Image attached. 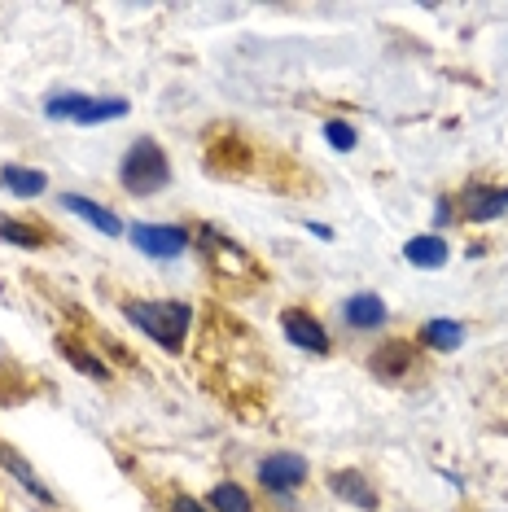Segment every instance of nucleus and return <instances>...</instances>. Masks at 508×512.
Returning <instances> with one entry per match:
<instances>
[{"instance_id":"nucleus-1","label":"nucleus","mask_w":508,"mask_h":512,"mask_svg":"<svg viewBox=\"0 0 508 512\" xmlns=\"http://www.w3.org/2000/svg\"><path fill=\"white\" fill-rule=\"evenodd\" d=\"M123 311H127V320H132L145 337H154L163 351H180L184 337H189V324H193V307H189V302H171V298L127 302Z\"/></svg>"},{"instance_id":"nucleus-2","label":"nucleus","mask_w":508,"mask_h":512,"mask_svg":"<svg viewBox=\"0 0 508 512\" xmlns=\"http://www.w3.org/2000/svg\"><path fill=\"white\" fill-rule=\"evenodd\" d=\"M119 184L132 197H154V193H163L167 184H171V162L163 154V145L158 141H136L132 149L123 154L119 162Z\"/></svg>"},{"instance_id":"nucleus-3","label":"nucleus","mask_w":508,"mask_h":512,"mask_svg":"<svg viewBox=\"0 0 508 512\" xmlns=\"http://www.w3.org/2000/svg\"><path fill=\"white\" fill-rule=\"evenodd\" d=\"M127 237H132V246L141 254H149V259H163V263L180 259V254L193 246V237L184 228H176V224H132V228H127Z\"/></svg>"},{"instance_id":"nucleus-4","label":"nucleus","mask_w":508,"mask_h":512,"mask_svg":"<svg viewBox=\"0 0 508 512\" xmlns=\"http://www.w3.org/2000/svg\"><path fill=\"white\" fill-rule=\"evenodd\" d=\"M311 473V464L298 456V451H272V456L259 460V486H268V491H294V486H303Z\"/></svg>"},{"instance_id":"nucleus-5","label":"nucleus","mask_w":508,"mask_h":512,"mask_svg":"<svg viewBox=\"0 0 508 512\" xmlns=\"http://www.w3.org/2000/svg\"><path fill=\"white\" fill-rule=\"evenodd\" d=\"M460 219H469V224H491V219L508 215V189L500 184H469L465 193H460Z\"/></svg>"},{"instance_id":"nucleus-6","label":"nucleus","mask_w":508,"mask_h":512,"mask_svg":"<svg viewBox=\"0 0 508 512\" xmlns=\"http://www.w3.org/2000/svg\"><path fill=\"white\" fill-rule=\"evenodd\" d=\"M281 329H285V337H290V346H298V351H307V355H329V333H325V324L311 316V311L290 307V311L281 316Z\"/></svg>"},{"instance_id":"nucleus-7","label":"nucleus","mask_w":508,"mask_h":512,"mask_svg":"<svg viewBox=\"0 0 508 512\" xmlns=\"http://www.w3.org/2000/svg\"><path fill=\"white\" fill-rule=\"evenodd\" d=\"M57 202H62L71 215L88 219V224L97 228V232H106V237H119V232H123V219L114 215V211H106V206H101L97 197H84V193H62V197H57Z\"/></svg>"},{"instance_id":"nucleus-8","label":"nucleus","mask_w":508,"mask_h":512,"mask_svg":"<svg viewBox=\"0 0 508 512\" xmlns=\"http://www.w3.org/2000/svg\"><path fill=\"white\" fill-rule=\"evenodd\" d=\"M329 491L346 499V504H355V508H364V512H377V491L368 486V477L360 469H338V473H329Z\"/></svg>"},{"instance_id":"nucleus-9","label":"nucleus","mask_w":508,"mask_h":512,"mask_svg":"<svg viewBox=\"0 0 508 512\" xmlns=\"http://www.w3.org/2000/svg\"><path fill=\"white\" fill-rule=\"evenodd\" d=\"M403 259L412 267H421V272H434V267H443L452 259V250H447V241L438 237V232H421V237L403 241Z\"/></svg>"},{"instance_id":"nucleus-10","label":"nucleus","mask_w":508,"mask_h":512,"mask_svg":"<svg viewBox=\"0 0 508 512\" xmlns=\"http://www.w3.org/2000/svg\"><path fill=\"white\" fill-rule=\"evenodd\" d=\"M386 302H381L377 294H355L342 302V320L351 324V329H381L386 324Z\"/></svg>"},{"instance_id":"nucleus-11","label":"nucleus","mask_w":508,"mask_h":512,"mask_svg":"<svg viewBox=\"0 0 508 512\" xmlns=\"http://www.w3.org/2000/svg\"><path fill=\"white\" fill-rule=\"evenodd\" d=\"M368 368H373V377H381V381H399L403 372L412 368V342H386V346H377L373 359H368Z\"/></svg>"},{"instance_id":"nucleus-12","label":"nucleus","mask_w":508,"mask_h":512,"mask_svg":"<svg viewBox=\"0 0 508 512\" xmlns=\"http://www.w3.org/2000/svg\"><path fill=\"white\" fill-rule=\"evenodd\" d=\"M0 184H5L14 197H40L49 189V180H44V171L36 167H18V162H9V167H0Z\"/></svg>"},{"instance_id":"nucleus-13","label":"nucleus","mask_w":508,"mask_h":512,"mask_svg":"<svg viewBox=\"0 0 508 512\" xmlns=\"http://www.w3.org/2000/svg\"><path fill=\"white\" fill-rule=\"evenodd\" d=\"M421 342L430 346V351H438V355H452L456 346H465V324H456V320H430L421 329Z\"/></svg>"},{"instance_id":"nucleus-14","label":"nucleus","mask_w":508,"mask_h":512,"mask_svg":"<svg viewBox=\"0 0 508 512\" xmlns=\"http://www.w3.org/2000/svg\"><path fill=\"white\" fill-rule=\"evenodd\" d=\"M132 110L123 97H88L84 101V110L75 114V123L79 127H97V123H110V119H123V114Z\"/></svg>"},{"instance_id":"nucleus-15","label":"nucleus","mask_w":508,"mask_h":512,"mask_svg":"<svg viewBox=\"0 0 508 512\" xmlns=\"http://www.w3.org/2000/svg\"><path fill=\"white\" fill-rule=\"evenodd\" d=\"M206 508L211 512H254V499L246 495V486L219 482V486H211V495H206Z\"/></svg>"},{"instance_id":"nucleus-16","label":"nucleus","mask_w":508,"mask_h":512,"mask_svg":"<svg viewBox=\"0 0 508 512\" xmlns=\"http://www.w3.org/2000/svg\"><path fill=\"white\" fill-rule=\"evenodd\" d=\"M0 464H5V469H9V473H14V477H18V482H22V486H27V491H31V495H36V499H44V504H53L49 486H44V482H40V477H36V473H31V464H27V460H22V456H18V451L0 447Z\"/></svg>"},{"instance_id":"nucleus-17","label":"nucleus","mask_w":508,"mask_h":512,"mask_svg":"<svg viewBox=\"0 0 508 512\" xmlns=\"http://www.w3.org/2000/svg\"><path fill=\"white\" fill-rule=\"evenodd\" d=\"M0 241H5V246H18V250H40L44 246V232L31 228V224H22V219H5V215H0Z\"/></svg>"},{"instance_id":"nucleus-18","label":"nucleus","mask_w":508,"mask_h":512,"mask_svg":"<svg viewBox=\"0 0 508 512\" xmlns=\"http://www.w3.org/2000/svg\"><path fill=\"white\" fill-rule=\"evenodd\" d=\"M84 92H53L49 101H44V114H49V119H71L75 123V114L84 110Z\"/></svg>"},{"instance_id":"nucleus-19","label":"nucleus","mask_w":508,"mask_h":512,"mask_svg":"<svg viewBox=\"0 0 508 512\" xmlns=\"http://www.w3.org/2000/svg\"><path fill=\"white\" fill-rule=\"evenodd\" d=\"M325 141L338 149V154H351V149L360 145V132H355L346 119H325Z\"/></svg>"},{"instance_id":"nucleus-20","label":"nucleus","mask_w":508,"mask_h":512,"mask_svg":"<svg viewBox=\"0 0 508 512\" xmlns=\"http://www.w3.org/2000/svg\"><path fill=\"white\" fill-rule=\"evenodd\" d=\"M62 351H66V359H71V364H75L79 372H88L92 381H106V377H110V368L101 364V359H92L88 351H75V346H62Z\"/></svg>"},{"instance_id":"nucleus-21","label":"nucleus","mask_w":508,"mask_h":512,"mask_svg":"<svg viewBox=\"0 0 508 512\" xmlns=\"http://www.w3.org/2000/svg\"><path fill=\"white\" fill-rule=\"evenodd\" d=\"M171 512H211V508L198 504V499H189V495H180V499H171Z\"/></svg>"},{"instance_id":"nucleus-22","label":"nucleus","mask_w":508,"mask_h":512,"mask_svg":"<svg viewBox=\"0 0 508 512\" xmlns=\"http://www.w3.org/2000/svg\"><path fill=\"white\" fill-rule=\"evenodd\" d=\"M307 232H311V237H325V241H333V228H329V224H320V219H311Z\"/></svg>"}]
</instances>
